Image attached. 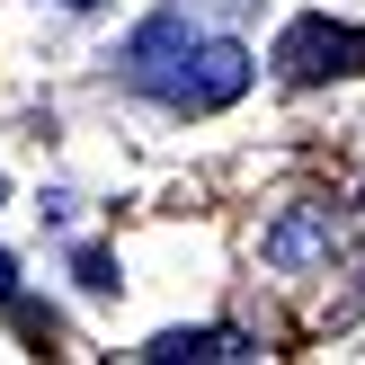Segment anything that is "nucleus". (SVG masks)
<instances>
[{"label": "nucleus", "mask_w": 365, "mask_h": 365, "mask_svg": "<svg viewBox=\"0 0 365 365\" xmlns=\"http://www.w3.org/2000/svg\"><path fill=\"white\" fill-rule=\"evenodd\" d=\"M241 89H250V53L241 45H187V71H170L160 98H170L178 116H214V107H232Z\"/></svg>", "instance_id": "obj_1"}, {"label": "nucleus", "mask_w": 365, "mask_h": 365, "mask_svg": "<svg viewBox=\"0 0 365 365\" xmlns=\"http://www.w3.org/2000/svg\"><path fill=\"white\" fill-rule=\"evenodd\" d=\"M63 9H98V0H63Z\"/></svg>", "instance_id": "obj_5"}, {"label": "nucleus", "mask_w": 365, "mask_h": 365, "mask_svg": "<svg viewBox=\"0 0 365 365\" xmlns=\"http://www.w3.org/2000/svg\"><path fill=\"white\" fill-rule=\"evenodd\" d=\"M0 196H9V187H0Z\"/></svg>", "instance_id": "obj_6"}, {"label": "nucleus", "mask_w": 365, "mask_h": 365, "mask_svg": "<svg viewBox=\"0 0 365 365\" xmlns=\"http://www.w3.org/2000/svg\"><path fill=\"white\" fill-rule=\"evenodd\" d=\"M18 294V267H9V250H0V303H9Z\"/></svg>", "instance_id": "obj_4"}, {"label": "nucleus", "mask_w": 365, "mask_h": 365, "mask_svg": "<svg viewBox=\"0 0 365 365\" xmlns=\"http://www.w3.org/2000/svg\"><path fill=\"white\" fill-rule=\"evenodd\" d=\"M143 356H160V365H187V356H196V365H214V356H250V348H241L232 330H160Z\"/></svg>", "instance_id": "obj_3"}, {"label": "nucleus", "mask_w": 365, "mask_h": 365, "mask_svg": "<svg viewBox=\"0 0 365 365\" xmlns=\"http://www.w3.org/2000/svg\"><path fill=\"white\" fill-rule=\"evenodd\" d=\"M277 63H285V81H321V71H365V36H356V27H321V18H303V27H285Z\"/></svg>", "instance_id": "obj_2"}]
</instances>
